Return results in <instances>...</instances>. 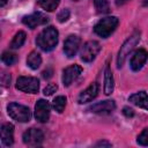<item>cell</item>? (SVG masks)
Here are the masks:
<instances>
[{"label":"cell","mask_w":148,"mask_h":148,"mask_svg":"<svg viewBox=\"0 0 148 148\" xmlns=\"http://www.w3.org/2000/svg\"><path fill=\"white\" fill-rule=\"evenodd\" d=\"M58 36H59L58 30L54 27L44 28L37 36L36 44L40 50H43L45 52L52 51L56 47V45L58 44Z\"/></svg>","instance_id":"cell-1"},{"label":"cell","mask_w":148,"mask_h":148,"mask_svg":"<svg viewBox=\"0 0 148 148\" xmlns=\"http://www.w3.org/2000/svg\"><path fill=\"white\" fill-rule=\"evenodd\" d=\"M140 42V32L135 31L134 34H132L121 45L119 52H118V57H117V67L120 68L123 67L127 56L133 51V49L136 46V44Z\"/></svg>","instance_id":"cell-2"},{"label":"cell","mask_w":148,"mask_h":148,"mask_svg":"<svg viewBox=\"0 0 148 148\" xmlns=\"http://www.w3.org/2000/svg\"><path fill=\"white\" fill-rule=\"evenodd\" d=\"M118 23H119L118 17H116V16H108V17H104V18L99 20L95 24L94 31L99 37L106 38V37H109L116 30Z\"/></svg>","instance_id":"cell-3"},{"label":"cell","mask_w":148,"mask_h":148,"mask_svg":"<svg viewBox=\"0 0 148 148\" xmlns=\"http://www.w3.org/2000/svg\"><path fill=\"white\" fill-rule=\"evenodd\" d=\"M8 114L16 121L27 123L31 119V111L28 106L18 103H9L7 106Z\"/></svg>","instance_id":"cell-4"},{"label":"cell","mask_w":148,"mask_h":148,"mask_svg":"<svg viewBox=\"0 0 148 148\" xmlns=\"http://www.w3.org/2000/svg\"><path fill=\"white\" fill-rule=\"evenodd\" d=\"M99 51H101L99 43L96 40H89V42L83 44L81 52H80V58L84 62H91L97 57Z\"/></svg>","instance_id":"cell-5"},{"label":"cell","mask_w":148,"mask_h":148,"mask_svg":"<svg viewBox=\"0 0 148 148\" xmlns=\"http://www.w3.org/2000/svg\"><path fill=\"white\" fill-rule=\"evenodd\" d=\"M16 89L29 94H36L39 89V81L37 77L32 76H20L16 81Z\"/></svg>","instance_id":"cell-6"},{"label":"cell","mask_w":148,"mask_h":148,"mask_svg":"<svg viewBox=\"0 0 148 148\" xmlns=\"http://www.w3.org/2000/svg\"><path fill=\"white\" fill-rule=\"evenodd\" d=\"M44 140V134L39 128H28L23 133V142L30 147H37L43 143Z\"/></svg>","instance_id":"cell-7"},{"label":"cell","mask_w":148,"mask_h":148,"mask_svg":"<svg viewBox=\"0 0 148 148\" xmlns=\"http://www.w3.org/2000/svg\"><path fill=\"white\" fill-rule=\"evenodd\" d=\"M82 73V67L79 65H71L66 67L62 72V83L65 87L71 86Z\"/></svg>","instance_id":"cell-8"},{"label":"cell","mask_w":148,"mask_h":148,"mask_svg":"<svg viewBox=\"0 0 148 148\" xmlns=\"http://www.w3.org/2000/svg\"><path fill=\"white\" fill-rule=\"evenodd\" d=\"M50 111L51 106L47 101L39 99L35 105V118L39 123H45L50 118Z\"/></svg>","instance_id":"cell-9"},{"label":"cell","mask_w":148,"mask_h":148,"mask_svg":"<svg viewBox=\"0 0 148 148\" xmlns=\"http://www.w3.org/2000/svg\"><path fill=\"white\" fill-rule=\"evenodd\" d=\"M116 109V103L112 99H106V101H102V102H97L92 105H90L88 108V111L94 112V113H98V114H108L111 113L113 110Z\"/></svg>","instance_id":"cell-10"},{"label":"cell","mask_w":148,"mask_h":148,"mask_svg":"<svg viewBox=\"0 0 148 148\" xmlns=\"http://www.w3.org/2000/svg\"><path fill=\"white\" fill-rule=\"evenodd\" d=\"M81 44V38L76 35H69L64 43V52L68 58H72L76 54Z\"/></svg>","instance_id":"cell-11"},{"label":"cell","mask_w":148,"mask_h":148,"mask_svg":"<svg viewBox=\"0 0 148 148\" xmlns=\"http://www.w3.org/2000/svg\"><path fill=\"white\" fill-rule=\"evenodd\" d=\"M147 59H148V52L145 49L136 50L134 52V54L132 56L131 61H130V66H131L132 71H134V72L140 71L143 67V65L146 64Z\"/></svg>","instance_id":"cell-12"},{"label":"cell","mask_w":148,"mask_h":148,"mask_svg":"<svg viewBox=\"0 0 148 148\" xmlns=\"http://www.w3.org/2000/svg\"><path fill=\"white\" fill-rule=\"evenodd\" d=\"M47 21H49V17L46 15H44L43 13H34V14H30L22 18L23 24H25L30 29H35L38 25H43Z\"/></svg>","instance_id":"cell-13"},{"label":"cell","mask_w":148,"mask_h":148,"mask_svg":"<svg viewBox=\"0 0 148 148\" xmlns=\"http://www.w3.org/2000/svg\"><path fill=\"white\" fill-rule=\"evenodd\" d=\"M98 94V84L97 83H91L88 88H86L80 95H79V98H77V102L80 104H83V103H88V102H91Z\"/></svg>","instance_id":"cell-14"},{"label":"cell","mask_w":148,"mask_h":148,"mask_svg":"<svg viewBox=\"0 0 148 148\" xmlns=\"http://www.w3.org/2000/svg\"><path fill=\"white\" fill-rule=\"evenodd\" d=\"M1 142L3 146H12L14 142V126L9 123L2 124L1 126Z\"/></svg>","instance_id":"cell-15"},{"label":"cell","mask_w":148,"mask_h":148,"mask_svg":"<svg viewBox=\"0 0 148 148\" xmlns=\"http://www.w3.org/2000/svg\"><path fill=\"white\" fill-rule=\"evenodd\" d=\"M128 101L132 104H134V105H136L141 109L148 110V95H147L146 91H139V92H135V94L131 95L128 97Z\"/></svg>","instance_id":"cell-16"},{"label":"cell","mask_w":148,"mask_h":148,"mask_svg":"<svg viewBox=\"0 0 148 148\" xmlns=\"http://www.w3.org/2000/svg\"><path fill=\"white\" fill-rule=\"evenodd\" d=\"M114 88V82H113V75L111 72V68L109 65H106L104 69V94L110 95L112 94Z\"/></svg>","instance_id":"cell-17"},{"label":"cell","mask_w":148,"mask_h":148,"mask_svg":"<svg viewBox=\"0 0 148 148\" xmlns=\"http://www.w3.org/2000/svg\"><path fill=\"white\" fill-rule=\"evenodd\" d=\"M42 64V57L38 52L36 51H31L29 54H28V58H27V65L31 68V69H37Z\"/></svg>","instance_id":"cell-18"},{"label":"cell","mask_w":148,"mask_h":148,"mask_svg":"<svg viewBox=\"0 0 148 148\" xmlns=\"http://www.w3.org/2000/svg\"><path fill=\"white\" fill-rule=\"evenodd\" d=\"M25 38H27V35H25L24 31H18V32H16L15 36H14V38H13V40L10 42V49H14V50H15V49L21 47V46L24 44Z\"/></svg>","instance_id":"cell-19"},{"label":"cell","mask_w":148,"mask_h":148,"mask_svg":"<svg viewBox=\"0 0 148 148\" xmlns=\"http://www.w3.org/2000/svg\"><path fill=\"white\" fill-rule=\"evenodd\" d=\"M37 1H38V5L47 12H53L59 6V2H60V0H37Z\"/></svg>","instance_id":"cell-20"},{"label":"cell","mask_w":148,"mask_h":148,"mask_svg":"<svg viewBox=\"0 0 148 148\" xmlns=\"http://www.w3.org/2000/svg\"><path fill=\"white\" fill-rule=\"evenodd\" d=\"M94 5L98 14H106L110 12V6L108 0H94Z\"/></svg>","instance_id":"cell-21"},{"label":"cell","mask_w":148,"mask_h":148,"mask_svg":"<svg viewBox=\"0 0 148 148\" xmlns=\"http://www.w3.org/2000/svg\"><path fill=\"white\" fill-rule=\"evenodd\" d=\"M52 106L57 112L61 113L66 106V97L65 96H57L52 102Z\"/></svg>","instance_id":"cell-22"},{"label":"cell","mask_w":148,"mask_h":148,"mask_svg":"<svg viewBox=\"0 0 148 148\" xmlns=\"http://www.w3.org/2000/svg\"><path fill=\"white\" fill-rule=\"evenodd\" d=\"M1 59H2V62L6 64V65H8V66H12V65H14L17 61L16 54H14L12 52H8V51H6V52L2 53Z\"/></svg>","instance_id":"cell-23"},{"label":"cell","mask_w":148,"mask_h":148,"mask_svg":"<svg viewBox=\"0 0 148 148\" xmlns=\"http://www.w3.org/2000/svg\"><path fill=\"white\" fill-rule=\"evenodd\" d=\"M136 142L141 146H148V128H145L138 136Z\"/></svg>","instance_id":"cell-24"},{"label":"cell","mask_w":148,"mask_h":148,"mask_svg":"<svg viewBox=\"0 0 148 148\" xmlns=\"http://www.w3.org/2000/svg\"><path fill=\"white\" fill-rule=\"evenodd\" d=\"M69 15H71L69 9H68V8H64V9H61V10L58 13L57 18H58V21H59L60 23H64V22H66V21L69 18Z\"/></svg>","instance_id":"cell-25"},{"label":"cell","mask_w":148,"mask_h":148,"mask_svg":"<svg viewBox=\"0 0 148 148\" xmlns=\"http://www.w3.org/2000/svg\"><path fill=\"white\" fill-rule=\"evenodd\" d=\"M57 89H58L57 84H54V83H49V84L44 88V91H43V92H44L45 96H50V95H52L53 92H56Z\"/></svg>","instance_id":"cell-26"},{"label":"cell","mask_w":148,"mask_h":148,"mask_svg":"<svg viewBox=\"0 0 148 148\" xmlns=\"http://www.w3.org/2000/svg\"><path fill=\"white\" fill-rule=\"evenodd\" d=\"M123 113H124V116H126L127 118L134 116V111H133V109H131V108H128V106H125V108L123 109Z\"/></svg>","instance_id":"cell-27"},{"label":"cell","mask_w":148,"mask_h":148,"mask_svg":"<svg viewBox=\"0 0 148 148\" xmlns=\"http://www.w3.org/2000/svg\"><path fill=\"white\" fill-rule=\"evenodd\" d=\"M52 74H53V71H52L51 68H47V69L43 71V73H42V76H43L44 79H50V77L52 76Z\"/></svg>","instance_id":"cell-28"},{"label":"cell","mask_w":148,"mask_h":148,"mask_svg":"<svg viewBox=\"0 0 148 148\" xmlns=\"http://www.w3.org/2000/svg\"><path fill=\"white\" fill-rule=\"evenodd\" d=\"M96 146H97V147H98V146H106V147H110L111 143H110V142H106V141H99V142L96 143Z\"/></svg>","instance_id":"cell-29"},{"label":"cell","mask_w":148,"mask_h":148,"mask_svg":"<svg viewBox=\"0 0 148 148\" xmlns=\"http://www.w3.org/2000/svg\"><path fill=\"white\" fill-rule=\"evenodd\" d=\"M130 0H116V5L117 6H123V5H125L126 2H128Z\"/></svg>","instance_id":"cell-30"},{"label":"cell","mask_w":148,"mask_h":148,"mask_svg":"<svg viewBox=\"0 0 148 148\" xmlns=\"http://www.w3.org/2000/svg\"><path fill=\"white\" fill-rule=\"evenodd\" d=\"M6 3H7V0H1V2H0V6H1V7H3Z\"/></svg>","instance_id":"cell-31"},{"label":"cell","mask_w":148,"mask_h":148,"mask_svg":"<svg viewBox=\"0 0 148 148\" xmlns=\"http://www.w3.org/2000/svg\"><path fill=\"white\" fill-rule=\"evenodd\" d=\"M142 5H143L145 7H148V0H143V2H142Z\"/></svg>","instance_id":"cell-32"}]
</instances>
